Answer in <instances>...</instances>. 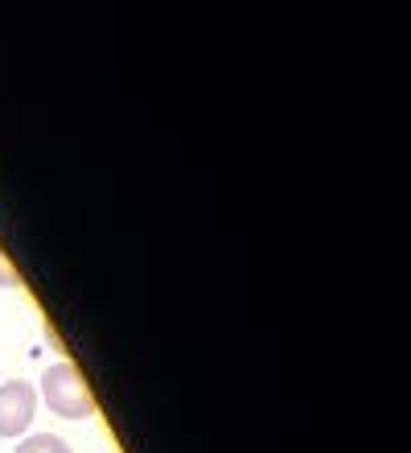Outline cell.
<instances>
[{"label": "cell", "instance_id": "obj_4", "mask_svg": "<svg viewBox=\"0 0 411 453\" xmlns=\"http://www.w3.org/2000/svg\"><path fill=\"white\" fill-rule=\"evenodd\" d=\"M12 285H21V280H17V268H12L9 256L0 251V288H12Z\"/></svg>", "mask_w": 411, "mask_h": 453}, {"label": "cell", "instance_id": "obj_3", "mask_svg": "<svg viewBox=\"0 0 411 453\" xmlns=\"http://www.w3.org/2000/svg\"><path fill=\"white\" fill-rule=\"evenodd\" d=\"M12 453H74V449L62 441L58 433H29V437L17 441V449Z\"/></svg>", "mask_w": 411, "mask_h": 453}, {"label": "cell", "instance_id": "obj_2", "mask_svg": "<svg viewBox=\"0 0 411 453\" xmlns=\"http://www.w3.org/2000/svg\"><path fill=\"white\" fill-rule=\"evenodd\" d=\"M37 417V388L25 380L0 383V437H25Z\"/></svg>", "mask_w": 411, "mask_h": 453}, {"label": "cell", "instance_id": "obj_1", "mask_svg": "<svg viewBox=\"0 0 411 453\" xmlns=\"http://www.w3.org/2000/svg\"><path fill=\"white\" fill-rule=\"evenodd\" d=\"M37 395L49 404V412H58V417H66V420L95 417V395L71 358H58V363H49V367L42 371Z\"/></svg>", "mask_w": 411, "mask_h": 453}]
</instances>
